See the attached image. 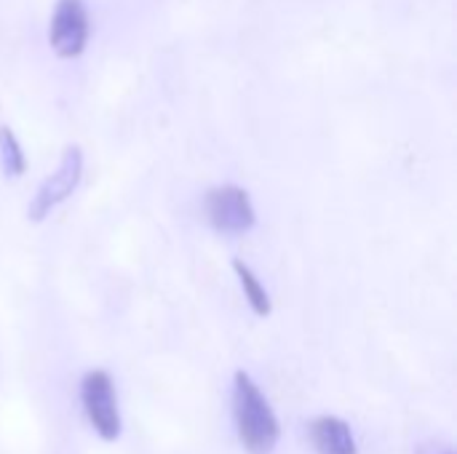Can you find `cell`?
I'll use <instances>...</instances> for the list:
<instances>
[{
  "mask_svg": "<svg viewBox=\"0 0 457 454\" xmlns=\"http://www.w3.org/2000/svg\"><path fill=\"white\" fill-rule=\"evenodd\" d=\"M233 417L246 452L273 454L281 439V428L265 393L246 372H236L233 377Z\"/></svg>",
  "mask_w": 457,
  "mask_h": 454,
  "instance_id": "1",
  "label": "cell"
},
{
  "mask_svg": "<svg viewBox=\"0 0 457 454\" xmlns=\"http://www.w3.org/2000/svg\"><path fill=\"white\" fill-rule=\"evenodd\" d=\"M80 401L86 409V417L91 428L99 433L104 442H118L123 423H120V409H118V396L112 388V380L104 369H91L80 380Z\"/></svg>",
  "mask_w": 457,
  "mask_h": 454,
  "instance_id": "2",
  "label": "cell"
},
{
  "mask_svg": "<svg viewBox=\"0 0 457 454\" xmlns=\"http://www.w3.org/2000/svg\"><path fill=\"white\" fill-rule=\"evenodd\" d=\"M80 179H83V150L78 144H70L62 153L56 171L51 177H46L43 185L37 187V193L27 209V217L32 222H43L54 209H59L78 190Z\"/></svg>",
  "mask_w": 457,
  "mask_h": 454,
  "instance_id": "3",
  "label": "cell"
},
{
  "mask_svg": "<svg viewBox=\"0 0 457 454\" xmlns=\"http://www.w3.org/2000/svg\"><path fill=\"white\" fill-rule=\"evenodd\" d=\"M206 219L220 235H244L254 227L257 214L252 198L238 185H220L206 193Z\"/></svg>",
  "mask_w": 457,
  "mask_h": 454,
  "instance_id": "4",
  "label": "cell"
},
{
  "mask_svg": "<svg viewBox=\"0 0 457 454\" xmlns=\"http://www.w3.org/2000/svg\"><path fill=\"white\" fill-rule=\"evenodd\" d=\"M91 35L86 0H59L48 24V45L59 59H78Z\"/></svg>",
  "mask_w": 457,
  "mask_h": 454,
  "instance_id": "5",
  "label": "cell"
},
{
  "mask_svg": "<svg viewBox=\"0 0 457 454\" xmlns=\"http://www.w3.org/2000/svg\"><path fill=\"white\" fill-rule=\"evenodd\" d=\"M311 444L319 454H359L348 423L332 415L316 417L311 423Z\"/></svg>",
  "mask_w": 457,
  "mask_h": 454,
  "instance_id": "6",
  "label": "cell"
},
{
  "mask_svg": "<svg viewBox=\"0 0 457 454\" xmlns=\"http://www.w3.org/2000/svg\"><path fill=\"white\" fill-rule=\"evenodd\" d=\"M233 273H236V278H238V284H241V289H244L246 302L252 305V310H254L260 318L270 316V310H273V305H270V294L265 292V286L260 284V278L252 273V268H249V265H244L241 260H233Z\"/></svg>",
  "mask_w": 457,
  "mask_h": 454,
  "instance_id": "7",
  "label": "cell"
},
{
  "mask_svg": "<svg viewBox=\"0 0 457 454\" xmlns=\"http://www.w3.org/2000/svg\"><path fill=\"white\" fill-rule=\"evenodd\" d=\"M0 169L11 179H19L24 174V169H27L24 150H21L16 134L8 126H0Z\"/></svg>",
  "mask_w": 457,
  "mask_h": 454,
  "instance_id": "8",
  "label": "cell"
},
{
  "mask_svg": "<svg viewBox=\"0 0 457 454\" xmlns=\"http://www.w3.org/2000/svg\"><path fill=\"white\" fill-rule=\"evenodd\" d=\"M415 454H455V452H453V447H450V444L428 439V442H420V444H418Z\"/></svg>",
  "mask_w": 457,
  "mask_h": 454,
  "instance_id": "9",
  "label": "cell"
}]
</instances>
